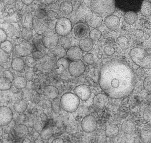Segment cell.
Returning a JSON list of instances; mask_svg holds the SVG:
<instances>
[{
    "instance_id": "1",
    "label": "cell",
    "mask_w": 151,
    "mask_h": 143,
    "mask_svg": "<svg viewBox=\"0 0 151 143\" xmlns=\"http://www.w3.org/2000/svg\"><path fill=\"white\" fill-rule=\"evenodd\" d=\"M134 72L127 64L113 61L104 65L100 72L101 89L110 98L119 99L132 93L136 85Z\"/></svg>"
},
{
    "instance_id": "2",
    "label": "cell",
    "mask_w": 151,
    "mask_h": 143,
    "mask_svg": "<svg viewBox=\"0 0 151 143\" xmlns=\"http://www.w3.org/2000/svg\"><path fill=\"white\" fill-rule=\"evenodd\" d=\"M130 56L135 64L142 68H151V53L140 48H132Z\"/></svg>"
},
{
    "instance_id": "3",
    "label": "cell",
    "mask_w": 151,
    "mask_h": 143,
    "mask_svg": "<svg viewBox=\"0 0 151 143\" xmlns=\"http://www.w3.org/2000/svg\"><path fill=\"white\" fill-rule=\"evenodd\" d=\"M91 7L93 12L101 16L112 15L116 9L115 0H91Z\"/></svg>"
},
{
    "instance_id": "4",
    "label": "cell",
    "mask_w": 151,
    "mask_h": 143,
    "mask_svg": "<svg viewBox=\"0 0 151 143\" xmlns=\"http://www.w3.org/2000/svg\"><path fill=\"white\" fill-rule=\"evenodd\" d=\"M61 105L64 110L73 113L78 109L80 104V98L76 94L67 93L61 97Z\"/></svg>"
},
{
    "instance_id": "5",
    "label": "cell",
    "mask_w": 151,
    "mask_h": 143,
    "mask_svg": "<svg viewBox=\"0 0 151 143\" xmlns=\"http://www.w3.org/2000/svg\"><path fill=\"white\" fill-rule=\"evenodd\" d=\"M90 32L91 30L88 25L83 22H78L75 24L72 29V36L80 41L88 38Z\"/></svg>"
},
{
    "instance_id": "6",
    "label": "cell",
    "mask_w": 151,
    "mask_h": 143,
    "mask_svg": "<svg viewBox=\"0 0 151 143\" xmlns=\"http://www.w3.org/2000/svg\"><path fill=\"white\" fill-rule=\"evenodd\" d=\"M71 22L68 18L61 17L57 20L55 25V31L57 35L65 37L72 31Z\"/></svg>"
},
{
    "instance_id": "7",
    "label": "cell",
    "mask_w": 151,
    "mask_h": 143,
    "mask_svg": "<svg viewBox=\"0 0 151 143\" xmlns=\"http://www.w3.org/2000/svg\"><path fill=\"white\" fill-rule=\"evenodd\" d=\"M119 2V7L123 11H138L140 9L141 5L143 0H115Z\"/></svg>"
},
{
    "instance_id": "8",
    "label": "cell",
    "mask_w": 151,
    "mask_h": 143,
    "mask_svg": "<svg viewBox=\"0 0 151 143\" xmlns=\"http://www.w3.org/2000/svg\"><path fill=\"white\" fill-rule=\"evenodd\" d=\"M59 40L57 34L47 31L44 34L42 39L44 46L48 49H52L56 48L58 44Z\"/></svg>"
},
{
    "instance_id": "9",
    "label": "cell",
    "mask_w": 151,
    "mask_h": 143,
    "mask_svg": "<svg viewBox=\"0 0 151 143\" xmlns=\"http://www.w3.org/2000/svg\"><path fill=\"white\" fill-rule=\"evenodd\" d=\"M82 130L85 132H93L97 128V122L95 117L91 115H88L82 120L81 122Z\"/></svg>"
},
{
    "instance_id": "10",
    "label": "cell",
    "mask_w": 151,
    "mask_h": 143,
    "mask_svg": "<svg viewBox=\"0 0 151 143\" xmlns=\"http://www.w3.org/2000/svg\"><path fill=\"white\" fill-rule=\"evenodd\" d=\"M85 65L82 61H73L70 64L69 72L74 77H80L84 73Z\"/></svg>"
},
{
    "instance_id": "11",
    "label": "cell",
    "mask_w": 151,
    "mask_h": 143,
    "mask_svg": "<svg viewBox=\"0 0 151 143\" xmlns=\"http://www.w3.org/2000/svg\"><path fill=\"white\" fill-rule=\"evenodd\" d=\"M34 49L32 44L27 41H22L16 46L15 51L19 56L26 57L31 54Z\"/></svg>"
},
{
    "instance_id": "12",
    "label": "cell",
    "mask_w": 151,
    "mask_h": 143,
    "mask_svg": "<svg viewBox=\"0 0 151 143\" xmlns=\"http://www.w3.org/2000/svg\"><path fill=\"white\" fill-rule=\"evenodd\" d=\"M103 18L101 15L95 12H91L87 15L86 22L87 24L93 28H97L101 25Z\"/></svg>"
},
{
    "instance_id": "13",
    "label": "cell",
    "mask_w": 151,
    "mask_h": 143,
    "mask_svg": "<svg viewBox=\"0 0 151 143\" xmlns=\"http://www.w3.org/2000/svg\"><path fill=\"white\" fill-rule=\"evenodd\" d=\"M0 125L4 126L8 125L12 120L13 114L10 108L6 106L0 107Z\"/></svg>"
},
{
    "instance_id": "14",
    "label": "cell",
    "mask_w": 151,
    "mask_h": 143,
    "mask_svg": "<svg viewBox=\"0 0 151 143\" xmlns=\"http://www.w3.org/2000/svg\"><path fill=\"white\" fill-rule=\"evenodd\" d=\"M74 93L83 101H86L91 96V90L87 85H80L74 89Z\"/></svg>"
},
{
    "instance_id": "15",
    "label": "cell",
    "mask_w": 151,
    "mask_h": 143,
    "mask_svg": "<svg viewBox=\"0 0 151 143\" xmlns=\"http://www.w3.org/2000/svg\"><path fill=\"white\" fill-rule=\"evenodd\" d=\"M83 51L80 47L76 46H71L67 52V58L69 61H80L83 57Z\"/></svg>"
},
{
    "instance_id": "16",
    "label": "cell",
    "mask_w": 151,
    "mask_h": 143,
    "mask_svg": "<svg viewBox=\"0 0 151 143\" xmlns=\"http://www.w3.org/2000/svg\"><path fill=\"white\" fill-rule=\"evenodd\" d=\"M104 23L108 28L111 30H115L119 28L120 25V20L116 16L110 15L107 16L104 20Z\"/></svg>"
},
{
    "instance_id": "17",
    "label": "cell",
    "mask_w": 151,
    "mask_h": 143,
    "mask_svg": "<svg viewBox=\"0 0 151 143\" xmlns=\"http://www.w3.org/2000/svg\"><path fill=\"white\" fill-rule=\"evenodd\" d=\"M109 98L106 94L100 93L95 96L93 100V103L96 108L99 109L104 108L109 103Z\"/></svg>"
},
{
    "instance_id": "18",
    "label": "cell",
    "mask_w": 151,
    "mask_h": 143,
    "mask_svg": "<svg viewBox=\"0 0 151 143\" xmlns=\"http://www.w3.org/2000/svg\"><path fill=\"white\" fill-rule=\"evenodd\" d=\"M33 26L35 32L40 35L44 34L47 30V24L42 19L37 18L33 20Z\"/></svg>"
},
{
    "instance_id": "19",
    "label": "cell",
    "mask_w": 151,
    "mask_h": 143,
    "mask_svg": "<svg viewBox=\"0 0 151 143\" xmlns=\"http://www.w3.org/2000/svg\"><path fill=\"white\" fill-rule=\"evenodd\" d=\"M44 94L46 98L50 100H54L58 96V90L52 85H48L44 90Z\"/></svg>"
},
{
    "instance_id": "20",
    "label": "cell",
    "mask_w": 151,
    "mask_h": 143,
    "mask_svg": "<svg viewBox=\"0 0 151 143\" xmlns=\"http://www.w3.org/2000/svg\"><path fill=\"white\" fill-rule=\"evenodd\" d=\"M119 133V129L117 126L110 124L106 126L105 130V135L109 138H114L116 137Z\"/></svg>"
},
{
    "instance_id": "21",
    "label": "cell",
    "mask_w": 151,
    "mask_h": 143,
    "mask_svg": "<svg viewBox=\"0 0 151 143\" xmlns=\"http://www.w3.org/2000/svg\"><path fill=\"white\" fill-rule=\"evenodd\" d=\"M93 46V41L91 38H87L86 39L80 40L79 47L84 52H88L92 50Z\"/></svg>"
},
{
    "instance_id": "22",
    "label": "cell",
    "mask_w": 151,
    "mask_h": 143,
    "mask_svg": "<svg viewBox=\"0 0 151 143\" xmlns=\"http://www.w3.org/2000/svg\"><path fill=\"white\" fill-rule=\"evenodd\" d=\"M140 12L145 17L151 15V2L149 0H143L140 6Z\"/></svg>"
},
{
    "instance_id": "23",
    "label": "cell",
    "mask_w": 151,
    "mask_h": 143,
    "mask_svg": "<svg viewBox=\"0 0 151 143\" xmlns=\"http://www.w3.org/2000/svg\"><path fill=\"white\" fill-rule=\"evenodd\" d=\"M124 18L127 24L129 25H132L137 21L138 15L134 11H128L124 14Z\"/></svg>"
},
{
    "instance_id": "24",
    "label": "cell",
    "mask_w": 151,
    "mask_h": 143,
    "mask_svg": "<svg viewBox=\"0 0 151 143\" xmlns=\"http://www.w3.org/2000/svg\"><path fill=\"white\" fill-rule=\"evenodd\" d=\"M33 18L32 14L30 13L24 14L22 17V25L24 28L31 29L33 24Z\"/></svg>"
},
{
    "instance_id": "25",
    "label": "cell",
    "mask_w": 151,
    "mask_h": 143,
    "mask_svg": "<svg viewBox=\"0 0 151 143\" xmlns=\"http://www.w3.org/2000/svg\"><path fill=\"white\" fill-rule=\"evenodd\" d=\"M122 130H123V132L128 134H130L134 132L136 130V125L134 124L133 122L130 120H127L122 124Z\"/></svg>"
},
{
    "instance_id": "26",
    "label": "cell",
    "mask_w": 151,
    "mask_h": 143,
    "mask_svg": "<svg viewBox=\"0 0 151 143\" xmlns=\"http://www.w3.org/2000/svg\"><path fill=\"white\" fill-rule=\"evenodd\" d=\"M14 132L16 136L19 139H22L28 134V129L25 125L21 124L16 126L14 129Z\"/></svg>"
},
{
    "instance_id": "27",
    "label": "cell",
    "mask_w": 151,
    "mask_h": 143,
    "mask_svg": "<svg viewBox=\"0 0 151 143\" xmlns=\"http://www.w3.org/2000/svg\"><path fill=\"white\" fill-rule=\"evenodd\" d=\"M11 66L14 70L18 72H22L24 67V62L22 59L17 57L13 59Z\"/></svg>"
},
{
    "instance_id": "28",
    "label": "cell",
    "mask_w": 151,
    "mask_h": 143,
    "mask_svg": "<svg viewBox=\"0 0 151 143\" xmlns=\"http://www.w3.org/2000/svg\"><path fill=\"white\" fill-rule=\"evenodd\" d=\"M28 104L24 100H18L15 102L14 105V108L17 113H24L27 108Z\"/></svg>"
},
{
    "instance_id": "29",
    "label": "cell",
    "mask_w": 151,
    "mask_h": 143,
    "mask_svg": "<svg viewBox=\"0 0 151 143\" xmlns=\"http://www.w3.org/2000/svg\"><path fill=\"white\" fill-rule=\"evenodd\" d=\"M73 5L72 3L68 1H64L61 3L60 5V11L65 15H69L73 11Z\"/></svg>"
},
{
    "instance_id": "30",
    "label": "cell",
    "mask_w": 151,
    "mask_h": 143,
    "mask_svg": "<svg viewBox=\"0 0 151 143\" xmlns=\"http://www.w3.org/2000/svg\"><path fill=\"white\" fill-rule=\"evenodd\" d=\"M13 85L17 89H23L27 84V80L26 78L22 77H18L14 79L13 81Z\"/></svg>"
},
{
    "instance_id": "31",
    "label": "cell",
    "mask_w": 151,
    "mask_h": 143,
    "mask_svg": "<svg viewBox=\"0 0 151 143\" xmlns=\"http://www.w3.org/2000/svg\"><path fill=\"white\" fill-rule=\"evenodd\" d=\"M70 61L64 57L60 58L56 62V66L59 71L63 72L68 69L69 67Z\"/></svg>"
},
{
    "instance_id": "32",
    "label": "cell",
    "mask_w": 151,
    "mask_h": 143,
    "mask_svg": "<svg viewBox=\"0 0 151 143\" xmlns=\"http://www.w3.org/2000/svg\"><path fill=\"white\" fill-rule=\"evenodd\" d=\"M54 134V131L52 127L46 126L44 128L40 133L41 139L43 140H48Z\"/></svg>"
},
{
    "instance_id": "33",
    "label": "cell",
    "mask_w": 151,
    "mask_h": 143,
    "mask_svg": "<svg viewBox=\"0 0 151 143\" xmlns=\"http://www.w3.org/2000/svg\"><path fill=\"white\" fill-rule=\"evenodd\" d=\"M117 44L124 50H127L129 48V42L128 39L124 36H119L116 41Z\"/></svg>"
},
{
    "instance_id": "34",
    "label": "cell",
    "mask_w": 151,
    "mask_h": 143,
    "mask_svg": "<svg viewBox=\"0 0 151 143\" xmlns=\"http://www.w3.org/2000/svg\"><path fill=\"white\" fill-rule=\"evenodd\" d=\"M12 82L11 81L7 79L5 77H1V86H0V89L1 91H7L11 89L12 85Z\"/></svg>"
},
{
    "instance_id": "35",
    "label": "cell",
    "mask_w": 151,
    "mask_h": 143,
    "mask_svg": "<svg viewBox=\"0 0 151 143\" xmlns=\"http://www.w3.org/2000/svg\"><path fill=\"white\" fill-rule=\"evenodd\" d=\"M13 49L14 48L13 44L8 40H6L1 43V50H3L7 54L13 52Z\"/></svg>"
},
{
    "instance_id": "36",
    "label": "cell",
    "mask_w": 151,
    "mask_h": 143,
    "mask_svg": "<svg viewBox=\"0 0 151 143\" xmlns=\"http://www.w3.org/2000/svg\"><path fill=\"white\" fill-rule=\"evenodd\" d=\"M141 141L144 143H151V131L143 130L140 133Z\"/></svg>"
},
{
    "instance_id": "37",
    "label": "cell",
    "mask_w": 151,
    "mask_h": 143,
    "mask_svg": "<svg viewBox=\"0 0 151 143\" xmlns=\"http://www.w3.org/2000/svg\"><path fill=\"white\" fill-rule=\"evenodd\" d=\"M52 108L55 113H58L61 110L60 100L58 98H56L52 100Z\"/></svg>"
},
{
    "instance_id": "38",
    "label": "cell",
    "mask_w": 151,
    "mask_h": 143,
    "mask_svg": "<svg viewBox=\"0 0 151 143\" xmlns=\"http://www.w3.org/2000/svg\"><path fill=\"white\" fill-rule=\"evenodd\" d=\"M59 43L60 46L65 48V49H69L71 47V40L65 37H62L59 40Z\"/></svg>"
},
{
    "instance_id": "39",
    "label": "cell",
    "mask_w": 151,
    "mask_h": 143,
    "mask_svg": "<svg viewBox=\"0 0 151 143\" xmlns=\"http://www.w3.org/2000/svg\"><path fill=\"white\" fill-rule=\"evenodd\" d=\"M22 37L27 41H29L33 37L32 30L31 29L24 28L22 31Z\"/></svg>"
},
{
    "instance_id": "40",
    "label": "cell",
    "mask_w": 151,
    "mask_h": 143,
    "mask_svg": "<svg viewBox=\"0 0 151 143\" xmlns=\"http://www.w3.org/2000/svg\"><path fill=\"white\" fill-rule=\"evenodd\" d=\"M54 54L59 58H63L67 55L65 49L61 46H57L54 49Z\"/></svg>"
},
{
    "instance_id": "41",
    "label": "cell",
    "mask_w": 151,
    "mask_h": 143,
    "mask_svg": "<svg viewBox=\"0 0 151 143\" xmlns=\"http://www.w3.org/2000/svg\"><path fill=\"white\" fill-rule=\"evenodd\" d=\"M89 36L93 41H96L99 40L101 38L102 33L101 31L99 30L93 29V30L91 31Z\"/></svg>"
},
{
    "instance_id": "42",
    "label": "cell",
    "mask_w": 151,
    "mask_h": 143,
    "mask_svg": "<svg viewBox=\"0 0 151 143\" xmlns=\"http://www.w3.org/2000/svg\"><path fill=\"white\" fill-rule=\"evenodd\" d=\"M32 92L29 89H25L22 92V98L23 100L28 102L32 99Z\"/></svg>"
},
{
    "instance_id": "43",
    "label": "cell",
    "mask_w": 151,
    "mask_h": 143,
    "mask_svg": "<svg viewBox=\"0 0 151 143\" xmlns=\"http://www.w3.org/2000/svg\"><path fill=\"white\" fill-rule=\"evenodd\" d=\"M33 128L37 132H41L44 128L43 122L38 119L35 120L33 122Z\"/></svg>"
},
{
    "instance_id": "44",
    "label": "cell",
    "mask_w": 151,
    "mask_h": 143,
    "mask_svg": "<svg viewBox=\"0 0 151 143\" xmlns=\"http://www.w3.org/2000/svg\"><path fill=\"white\" fill-rule=\"evenodd\" d=\"M143 87L146 91L151 93V76L145 78L143 82Z\"/></svg>"
},
{
    "instance_id": "45",
    "label": "cell",
    "mask_w": 151,
    "mask_h": 143,
    "mask_svg": "<svg viewBox=\"0 0 151 143\" xmlns=\"http://www.w3.org/2000/svg\"><path fill=\"white\" fill-rule=\"evenodd\" d=\"M83 60L85 63L88 65H93L94 63V57L92 54L87 53L83 57Z\"/></svg>"
},
{
    "instance_id": "46",
    "label": "cell",
    "mask_w": 151,
    "mask_h": 143,
    "mask_svg": "<svg viewBox=\"0 0 151 143\" xmlns=\"http://www.w3.org/2000/svg\"><path fill=\"white\" fill-rule=\"evenodd\" d=\"M143 119L146 121L149 126H151V110H146L145 111L143 115Z\"/></svg>"
},
{
    "instance_id": "47",
    "label": "cell",
    "mask_w": 151,
    "mask_h": 143,
    "mask_svg": "<svg viewBox=\"0 0 151 143\" xmlns=\"http://www.w3.org/2000/svg\"><path fill=\"white\" fill-rule=\"evenodd\" d=\"M34 44H35V47L37 48V51L42 52L44 50L45 48H46L45 46H44L42 40H35L34 42Z\"/></svg>"
},
{
    "instance_id": "48",
    "label": "cell",
    "mask_w": 151,
    "mask_h": 143,
    "mask_svg": "<svg viewBox=\"0 0 151 143\" xmlns=\"http://www.w3.org/2000/svg\"><path fill=\"white\" fill-rule=\"evenodd\" d=\"M35 15L37 18L39 19H43L44 18L47 16V13L46 11L42 9H39L35 12Z\"/></svg>"
},
{
    "instance_id": "49",
    "label": "cell",
    "mask_w": 151,
    "mask_h": 143,
    "mask_svg": "<svg viewBox=\"0 0 151 143\" xmlns=\"http://www.w3.org/2000/svg\"><path fill=\"white\" fill-rule=\"evenodd\" d=\"M25 63H26V65H27L29 67H34L35 65V60L33 57H27V58H26Z\"/></svg>"
},
{
    "instance_id": "50",
    "label": "cell",
    "mask_w": 151,
    "mask_h": 143,
    "mask_svg": "<svg viewBox=\"0 0 151 143\" xmlns=\"http://www.w3.org/2000/svg\"><path fill=\"white\" fill-rule=\"evenodd\" d=\"M104 53L106 55L108 56H111L114 54L115 53L114 48H113L112 46H108L104 48Z\"/></svg>"
},
{
    "instance_id": "51",
    "label": "cell",
    "mask_w": 151,
    "mask_h": 143,
    "mask_svg": "<svg viewBox=\"0 0 151 143\" xmlns=\"http://www.w3.org/2000/svg\"><path fill=\"white\" fill-rule=\"evenodd\" d=\"M47 16L51 20H57L58 18V14L53 11H48L47 13Z\"/></svg>"
},
{
    "instance_id": "52",
    "label": "cell",
    "mask_w": 151,
    "mask_h": 143,
    "mask_svg": "<svg viewBox=\"0 0 151 143\" xmlns=\"http://www.w3.org/2000/svg\"><path fill=\"white\" fill-rule=\"evenodd\" d=\"M9 56L7 53H5L3 50H1V62L5 63L9 60Z\"/></svg>"
},
{
    "instance_id": "53",
    "label": "cell",
    "mask_w": 151,
    "mask_h": 143,
    "mask_svg": "<svg viewBox=\"0 0 151 143\" xmlns=\"http://www.w3.org/2000/svg\"><path fill=\"white\" fill-rule=\"evenodd\" d=\"M3 77H4L6 78L7 79H9L12 82H13L14 80V78L13 74L9 70H5L3 72Z\"/></svg>"
},
{
    "instance_id": "54",
    "label": "cell",
    "mask_w": 151,
    "mask_h": 143,
    "mask_svg": "<svg viewBox=\"0 0 151 143\" xmlns=\"http://www.w3.org/2000/svg\"><path fill=\"white\" fill-rule=\"evenodd\" d=\"M0 33H1V43L6 40L7 38V35L6 32L3 29H0Z\"/></svg>"
},
{
    "instance_id": "55",
    "label": "cell",
    "mask_w": 151,
    "mask_h": 143,
    "mask_svg": "<svg viewBox=\"0 0 151 143\" xmlns=\"http://www.w3.org/2000/svg\"><path fill=\"white\" fill-rule=\"evenodd\" d=\"M33 57L35 59L42 58L43 57V54L41 51H37L33 53Z\"/></svg>"
},
{
    "instance_id": "56",
    "label": "cell",
    "mask_w": 151,
    "mask_h": 143,
    "mask_svg": "<svg viewBox=\"0 0 151 143\" xmlns=\"http://www.w3.org/2000/svg\"><path fill=\"white\" fill-rule=\"evenodd\" d=\"M33 75H34L33 72L32 71H29L25 74V78L27 79V80L30 81L32 80Z\"/></svg>"
},
{
    "instance_id": "57",
    "label": "cell",
    "mask_w": 151,
    "mask_h": 143,
    "mask_svg": "<svg viewBox=\"0 0 151 143\" xmlns=\"http://www.w3.org/2000/svg\"><path fill=\"white\" fill-rule=\"evenodd\" d=\"M136 74L139 77H143V76H145V70L143 69V68L140 67L137 69Z\"/></svg>"
},
{
    "instance_id": "58",
    "label": "cell",
    "mask_w": 151,
    "mask_h": 143,
    "mask_svg": "<svg viewBox=\"0 0 151 143\" xmlns=\"http://www.w3.org/2000/svg\"><path fill=\"white\" fill-rule=\"evenodd\" d=\"M40 118L41 120L43 122H46L47 121L48 118L47 117V115H46L44 113H42L40 115Z\"/></svg>"
},
{
    "instance_id": "59",
    "label": "cell",
    "mask_w": 151,
    "mask_h": 143,
    "mask_svg": "<svg viewBox=\"0 0 151 143\" xmlns=\"http://www.w3.org/2000/svg\"><path fill=\"white\" fill-rule=\"evenodd\" d=\"M22 2L24 4L26 5H29L31 4L34 0H21Z\"/></svg>"
},
{
    "instance_id": "60",
    "label": "cell",
    "mask_w": 151,
    "mask_h": 143,
    "mask_svg": "<svg viewBox=\"0 0 151 143\" xmlns=\"http://www.w3.org/2000/svg\"><path fill=\"white\" fill-rule=\"evenodd\" d=\"M52 143H63V141L62 139L58 138V139H55L54 141H53Z\"/></svg>"
},
{
    "instance_id": "61",
    "label": "cell",
    "mask_w": 151,
    "mask_h": 143,
    "mask_svg": "<svg viewBox=\"0 0 151 143\" xmlns=\"http://www.w3.org/2000/svg\"><path fill=\"white\" fill-rule=\"evenodd\" d=\"M61 122L62 121H58L57 122L56 126L57 127H58V128H61V127L63 126V123L60 124V122Z\"/></svg>"
},
{
    "instance_id": "62",
    "label": "cell",
    "mask_w": 151,
    "mask_h": 143,
    "mask_svg": "<svg viewBox=\"0 0 151 143\" xmlns=\"http://www.w3.org/2000/svg\"><path fill=\"white\" fill-rule=\"evenodd\" d=\"M147 98V101L151 102V93L150 94H148V95L147 96V98Z\"/></svg>"
}]
</instances>
